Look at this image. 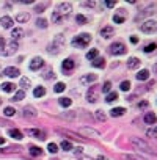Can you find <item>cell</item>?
<instances>
[{
  "instance_id": "obj_1",
  "label": "cell",
  "mask_w": 157,
  "mask_h": 160,
  "mask_svg": "<svg viewBox=\"0 0 157 160\" xmlns=\"http://www.w3.org/2000/svg\"><path fill=\"white\" fill-rule=\"evenodd\" d=\"M90 41H91V36H90L88 33H82V35L72 38L71 44H72L75 49H85V47H88Z\"/></svg>"
},
{
  "instance_id": "obj_2",
  "label": "cell",
  "mask_w": 157,
  "mask_h": 160,
  "mask_svg": "<svg viewBox=\"0 0 157 160\" xmlns=\"http://www.w3.org/2000/svg\"><path fill=\"white\" fill-rule=\"evenodd\" d=\"M63 44H64V38H63V35H57L55 39H53V42L47 47V52H49V53H58V52L61 50Z\"/></svg>"
},
{
  "instance_id": "obj_3",
  "label": "cell",
  "mask_w": 157,
  "mask_h": 160,
  "mask_svg": "<svg viewBox=\"0 0 157 160\" xmlns=\"http://www.w3.org/2000/svg\"><path fill=\"white\" fill-rule=\"evenodd\" d=\"M130 143H132V146L135 148V149H140V151H143V152H152V148L146 143V141H143L141 138H137V137H132L130 138Z\"/></svg>"
},
{
  "instance_id": "obj_4",
  "label": "cell",
  "mask_w": 157,
  "mask_h": 160,
  "mask_svg": "<svg viewBox=\"0 0 157 160\" xmlns=\"http://www.w3.org/2000/svg\"><path fill=\"white\" fill-rule=\"evenodd\" d=\"M71 11H72V5L69 3V2H63V3H60L58 7H57V10H55V13L63 19L64 16H68V14H71Z\"/></svg>"
},
{
  "instance_id": "obj_5",
  "label": "cell",
  "mask_w": 157,
  "mask_h": 160,
  "mask_svg": "<svg viewBox=\"0 0 157 160\" xmlns=\"http://www.w3.org/2000/svg\"><path fill=\"white\" fill-rule=\"evenodd\" d=\"M141 32L146 33V35H151V33H155L157 32V21H146L140 25Z\"/></svg>"
},
{
  "instance_id": "obj_6",
  "label": "cell",
  "mask_w": 157,
  "mask_h": 160,
  "mask_svg": "<svg viewBox=\"0 0 157 160\" xmlns=\"http://www.w3.org/2000/svg\"><path fill=\"white\" fill-rule=\"evenodd\" d=\"M110 53H112V55H124V53H126V46H124L121 41L113 42V44L110 46Z\"/></svg>"
},
{
  "instance_id": "obj_7",
  "label": "cell",
  "mask_w": 157,
  "mask_h": 160,
  "mask_svg": "<svg viewBox=\"0 0 157 160\" xmlns=\"http://www.w3.org/2000/svg\"><path fill=\"white\" fill-rule=\"evenodd\" d=\"M18 47H19V44H18V41H10L8 44H5V50H3V55H13V53H16V50H18Z\"/></svg>"
},
{
  "instance_id": "obj_8",
  "label": "cell",
  "mask_w": 157,
  "mask_h": 160,
  "mask_svg": "<svg viewBox=\"0 0 157 160\" xmlns=\"http://www.w3.org/2000/svg\"><path fill=\"white\" fill-rule=\"evenodd\" d=\"M44 66V60L41 58V57H35L32 61H30V64H28V68L32 69V71H38V69H41Z\"/></svg>"
},
{
  "instance_id": "obj_9",
  "label": "cell",
  "mask_w": 157,
  "mask_h": 160,
  "mask_svg": "<svg viewBox=\"0 0 157 160\" xmlns=\"http://www.w3.org/2000/svg\"><path fill=\"white\" fill-rule=\"evenodd\" d=\"M74 68H75V63H74L72 58H66V60L61 63V69H63L64 72H71Z\"/></svg>"
},
{
  "instance_id": "obj_10",
  "label": "cell",
  "mask_w": 157,
  "mask_h": 160,
  "mask_svg": "<svg viewBox=\"0 0 157 160\" xmlns=\"http://www.w3.org/2000/svg\"><path fill=\"white\" fill-rule=\"evenodd\" d=\"M87 101L91 102V104H94V102L98 101V88H96V87H91V88L88 90V93H87Z\"/></svg>"
},
{
  "instance_id": "obj_11",
  "label": "cell",
  "mask_w": 157,
  "mask_h": 160,
  "mask_svg": "<svg viewBox=\"0 0 157 160\" xmlns=\"http://www.w3.org/2000/svg\"><path fill=\"white\" fill-rule=\"evenodd\" d=\"M22 115H24V118H36V110L32 107V105H27V107H24V110H22Z\"/></svg>"
},
{
  "instance_id": "obj_12",
  "label": "cell",
  "mask_w": 157,
  "mask_h": 160,
  "mask_svg": "<svg viewBox=\"0 0 157 160\" xmlns=\"http://www.w3.org/2000/svg\"><path fill=\"white\" fill-rule=\"evenodd\" d=\"M3 74H5L7 77H11V78H14V77H18L21 72H19V69H18V68H14V66H8V68H5Z\"/></svg>"
},
{
  "instance_id": "obj_13",
  "label": "cell",
  "mask_w": 157,
  "mask_h": 160,
  "mask_svg": "<svg viewBox=\"0 0 157 160\" xmlns=\"http://www.w3.org/2000/svg\"><path fill=\"white\" fill-rule=\"evenodd\" d=\"M27 133L32 135V137H35V138H38V140H46V133L43 130H39V129H28Z\"/></svg>"
},
{
  "instance_id": "obj_14",
  "label": "cell",
  "mask_w": 157,
  "mask_h": 160,
  "mask_svg": "<svg viewBox=\"0 0 157 160\" xmlns=\"http://www.w3.org/2000/svg\"><path fill=\"white\" fill-rule=\"evenodd\" d=\"M96 80H98V75H96V74H88V75H84V77L80 78V83L87 85V83H93V82H96Z\"/></svg>"
},
{
  "instance_id": "obj_15",
  "label": "cell",
  "mask_w": 157,
  "mask_h": 160,
  "mask_svg": "<svg viewBox=\"0 0 157 160\" xmlns=\"http://www.w3.org/2000/svg\"><path fill=\"white\" fill-rule=\"evenodd\" d=\"M113 33H115V30H113V27H104L102 30H101V36L104 38V39H109V38H112L113 36Z\"/></svg>"
},
{
  "instance_id": "obj_16",
  "label": "cell",
  "mask_w": 157,
  "mask_h": 160,
  "mask_svg": "<svg viewBox=\"0 0 157 160\" xmlns=\"http://www.w3.org/2000/svg\"><path fill=\"white\" fill-rule=\"evenodd\" d=\"M143 119H144V122H146V124H149V126H154V124L157 122V116H155L152 112H148V113L144 115V118H143Z\"/></svg>"
},
{
  "instance_id": "obj_17",
  "label": "cell",
  "mask_w": 157,
  "mask_h": 160,
  "mask_svg": "<svg viewBox=\"0 0 157 160\" xmlns=\"http://www.w3.org/2000/svg\"><path fill=\"white\" fill-rule=\"evenodd\" d=\"M22 36H24V30H22L21 27L11 30V38H13V41H18V39H21Z\"/></svg>"
},
{
  "instance_id": "obj_18",
  "label": "cell",
  "mask_w": 157,
  "mask_h": 160,
  "mask_svg": "<svg viewBox=\"0 0 157 160\" xmlns=\"http://www.w3.org/2000/svg\"><path fill=\"white\" fill-rule=\"evenodd\" d=\"M140 64H141V61H140L137 57H130L129 61H127V68H129V69H137Z\"/></svg>"
},
{
  "instance_id": "obj_19",
  "label": "cell",
  "mask_w": 157,
  "mask_h": 160,
  "mask_svg": "<svg viewBox=\"0 0 157 160\" xmlns=\"http://www.w3.org/2000/svg\"><path fill=\"white\" fill-rule=\"evenodd\" d=\"M0 25H2L3 28H11L13 27V19L10 16H3L2 19H0Z\"/></svg>"
},
{
  "instance_id": "obj_20",
  "label": "cell",
  "mask_w": 157,
  "mask_h": 160,
  "mask_svg": "<svg viewBox=\"0 0 157 160\" xmlns=\"http://www.w3.org/2000/svg\"><path fill=\"white\" fill-rule=\"evenodd\" d=\"M78 132L84 133V135H90V137L93 135L94 138H96V137H99V132H98V130H94V129H90V127H82Z\"/></svg>"
},
{
  "instance_id": "obj_21",
  "label": "cell",
  "mask_w": 157,
  "mask_h": 160,
  "mask_svg": "<svg viewBox=\"0 0 157 160\" xmlns=\"http://www.w3.org/2000/svg\"><path fill=\"white\" fill-rule=\"evenodd\" d=\"M126 113V108L124 107H116V108H112L110 110V116L116 118V116H123Z\"/></svg>"
},
{
  "instance_id": "obj_22",
  "label": "cell",
  "mask_w": 157,
  "mask_h": 160,
  "mask_svg": "<svg viewBox=\"0 0 157 160\" xmlns=\"http://www.w3.org/2000/svg\"><path fill=\"white\" fill-rule=\"evenodd\" d=\"M152 13H157V5H151V7H148L138 18H144V16H149V14H152Z\"/></svg>"
},
{
  "instance_id": "obj_23",
  "label": "cell",
  "mask_w": 157,
  "mask_h": 160,
  "mask_svg": "<svg viewBox=\"0 0 157 160\" xmlns=\"http://www.w3.org/2000/svg\"><path fill=\"white\" fill-rule=\"evenodd\" d=\"M2 90H3L5 93H13V91H16V85L11 83V82H5V83L2 85Z\"/></svg>"
},
{
  "instance_id": "obj_24",
  "label": "cell",
  "mask_w": 157,
  "mask_h": 160,
  "mask_svg": "<svg viewBox=\"0 0 157 160\" xmlns=\"http://www.w3.org/2000/svg\"><path fill=\"white\" fill-rule=\"evenodd\" d=\"M8 135L11 138H14V140H22V132L18 130V129H10L8 130Z\"/></svg>"
},
{
  "instance_id": "obj_25",
  "label": "cell",
  "mask_w": 157,
  "mask_h": 160,
  "mask_svg": "<svg viewBox=\"0 0 157 160\" xmlns=\"http://www.w3.org/2000/svg\"><path fill=\"white\" fill-rule=\"evenodd\" d=\"M149 78V71L148 69H141L138 74H137V80H140V82H143V80H148Z\"/></svg>"
},
{
  "instance_id": "obj_26",
  "label": "cell",
  "mask_w": 157,
  "mask_h": 160,
  "mask_svg": "<svg viewBox=\"0 0 157 160\" xmlns=\"http://www.w3.org/2000/svg\"><path fill=\"white\" fill-rule=\"evenodd\" d=\"M46 94V88L44 87H36L35 90H33V96L35 98H43Z\"/></svg>"
},
{
  "instance_id": "obj_27",
  "label": "cell",
  "mask_w": 157,
  "mask_h": 160,
  "mask_svg": "<svg viewBox=\"0 0 157 160\" xmlns=\"http://www.w3.org/2000/svg\"><path fill=\"white\" fill-rule=\"evenodd\" d=\"M28 19H30V14H28V13H21V14L16 16V21L21 22V24H22V22H28Z\"/></svg>"
},
{
  "instance_id": "obj_28",
  "label": "cell",
  "mask_w": 157,
  "mask_h": 160,
  "mask_svg": "<svg viewBox=\"0 0 157 160\" xmlns=\"http://www.w3.org/2000/svg\"><path fill=\"white\" fill-rule=\"evenodd\" d=\"M91 64H93L94 68H104V66H105V60L98 57L96 60H93V61H91Z\"/></svg>"
},
{
  "instance_id": "obj_29",
  "label": "cell",
  "mask_w": 157,
  "mask_h": 160,
  "mask_svg": "<svg viewBox=\"0 0 157 160\" xmlns=\"http://www.w3.org/2000/svg\"><path fill=\"white\" fill-rule=\"evenodd\" d=\"M47 7H49V2H43V3H38V5L35 7V11H36V13H43V11H44V10L47 8Z\"/></svg>"
},
{
  "instance_id": "obj_30",
  "label": "cell",
  "mask_w": 157,
  "mask_h": 160,
  "mask_svg": "<svg viewBox=\"0 0 157 160\" xmlns=\"http://www.w3.org/2000/svg\"><path fill=\"white\" fill-rule=\"evenodd\" d=\"M118 99V93L116 91H110L109 94H107V98H105V101L110 104V102H113V101H116Z\"/></svg>"
},
{
  "instance_id": "obj_31",
  "label": "cell",
  "mask_w": 157,
  "mask_h": 160,
  "mask_svg": "<svg viewBox=\"0 0 157 160\" xmlns=\"http://www.w3.org/2000/svg\"><path fill=\"white\" fill-rule=\"evenodd\" d=\"M30 154H32L33 157H38V155L43 154V151H41V148H38V146H30Z\"/></svg>"
},
{
  "instance_id": "obj_32",
  "label": "cell",
  "mask_w": 157,
  "mask_h": 160,
  "mask_svg": "<svg viewBox=\"0 0 157 160\" xmlns=\"http://www.w3.org/2000/svg\"><path fill=\"white\" fill-rule=\"evenodd\" d=\"M98 53H99V52H98V49H91V50L87 53V58L93 61V60H96V58H98Z\"/></svg>"
},
{
  "instance_id": "obj_33",
  "label": "cell",
  "mask_w": 157,
  "mask_h": 160,
  "mask_svg": "<svg viewBox=\"0 0 157 160\" xmlns=\"http://www.w3.org/2000/svg\"><path fill=\"white\" fill-rule=\"evenodd\" d=\"M64 90H66V85H64L63 82H58V83L53 87V91H55V93H63Z\"/></svg>"
},
{
  "instance_id": "obj_34",
  "label": "cell",
  "mask_w": 157,
  "mask_h": 160,
  "mask_svg": "<svg viewBox=\"0 0 157 160\" xmlns=\"http://www.w3.org/2000/svg\"><path fill=\"white\" fill-rule=\"evenodd\" d=\"M25 98V91L24 90H19V91H16V94H14V98H13V101H22Z\"/></svg>"
},
{
  "instance_id": "obj_35",
  "label": "cell",
  "mask_w": 157,
  "mask_h": 160,
  "mask_svg": "<svg viewBox=\"0 0 157 160\" xmlns=\"http://www.w3.org/2000/svg\"><path fill=\"white\" fill-rule=\"evenodd\" d=\"M130 82L129 80H124V82H121V85H119V88H121V91H129L130 90Z\"/></svg>"
},
{
  "instance_id": "obj_36",
  "label": "cell",
  "mask_w": 157,
  "mask_h": 160,
  "mask_svg": "<svg viewBox=\"0 0 157 160\" xmlns=\"http://www.w3.org/2000/svg\"><path fill=\"white\" fill-rule=\"evenodd\" d=\"M155 49H157V44H155V42H151V44H148L143 50H144L146 53H151V52H154Z\"/></svg>"
},
{
  "instance_id": "obj_37",
  "label": "cell",
  "mask_w": 157,
  "mask_h": 160,
  "mask_svg": "<svg viewBox=\"0 0 157 160\" xmlns=\"http://www.w3.org/2000/svg\"><path fill=\"white\" fill-rule=\"evenodd\" d=\"M21 87H22L24 90L30 87V78H28V77H22V78H21Z\"/></svg>"
},
{
  "instance_id": "obj_38",
  "label": "cell",
  "mask_w": 157,
  "mask_h": 160,
  "mask_svg": "<svg viewBox=\"0 0 157 160\" xmlns=\"http://www.w3.org/2000/svg\"><path fill=\"white\" fill-rule=\"evenodd\" d=\"M110 90H112V82H109V80H107V82H104V85H102V91L105 94H109Z\"/></svg>"
},
{
  "instance_id": "obj_39",
  "label": "cell",
  "mask_w": 157,
  "mask_h": 160,
  "mask_svg": "<svg viewBox=\"0 0 157 160\" xmlns=\"http://www.w3.org/2000/svg\"><path fill=\"white\" fill-rule=\"evenodd\" d=\"M71 104H72V101H71L69 98H61V99H60V105H61V107H69Z\"/></svg>"
},
{
  "instance_id": "obj_40",
  "label": "cell",
  "mask_w": 157,
  "mask_h": 160,
  "mask_svg": "<svg viewBox=\"0 0 157 160\" xmlns=\"http://www.w3.org/2000/svg\"><path fill=\"white\" fill-rule=\"evenodd\" d=\"M75 21H77V24H80V25L87 24V18H85L84 14H77V16H75Z\"/></svg>"
},
{
  "instance_id": "obj_41",
  "label": "cell",
  "mask_w": 157,
  "mask_h": 160,
  "mask_svg": "<svg viewBox=\"0 0 157 160\" xmlns=\"http://www.w3.org/2000/svg\"><path fill=\"white\" fill-rule=\"evenodd\" d=\"M61 149L63 151H71L72 149V144H71V141H61Z\"/></svg>"
},
{
  "instance_id": "obj_42",
  "label": "cell",
  "mask_w": 157,
  "mask_h": 160,
  "mask_svg": "<svg viewBox=\"0 0 157 160\" xmlns=\"http://www.w3.org/2000/svg\"><path fill=\"white\" fill-rule=\"evenodd\" d=\"M36 27H39V28H47V21H46V19H38V21H36Z\"/></svg>"
},
{
  "instance_id": "obj_43",
  "label": "cell",
  "mask_w": 157,
  "mask_h": 160,
  "mask_svg": "<svg viewBox=\"0 0 157 160\" xmlns=\"http://www.w3.org/2000/svg\"><path fill=\"white\" fill-rule=\"evenodd\" d=\"M14 113H16V110H14L13 107H7V108L3 110V115H5V116H13Z\"/></svg>"
},
{
  "instance_id": "obj_44",
  "label": "cell",
  "mask_w": 157,
  "mask_h": 160,
  "mask_svg": "<svg viewBox=\"0 0 157 160\" xmlns=\"http://www.w3.org/2000/svg\"><path fill=\"white\" fill-rule=\"evenodd\" d=\"M47 149H49V152H50V154H55V152L58 151V146H57L55 143H49V146H47Z\"/></svg>"
},
{
  "instance_id": "obj_45",
  "label": "cell",
  "mask_w": 157,
  "mask_h": 160,
  "mask_svg": "<svg viewBox=\"0 0 157 160\" xmlns=\"http://www.w3.org/2000/svg\"><path fill=\"white\" fill-rule=\"evenodd\" d=\"M96 118H98L99 121H105V119H107V116H105V113H102V110H98V112H96Z\"/></svg>"
},
{
  "instance_id": "obj_46",
  "label": "cell",
  "mask_w": 157,
  "mask_h": 160,
  "mask_svg": "<svg viewBox=\"0 0 157 160\" xmlns=\"http://www.w3.org/2000/svg\"><path fill=\"white\" fill-rule=\"evenodd\" d=\"M5 44H7V41H5L3 38H0V55H3V50H5Z\"/></svg>"
},
{
  "instance_id": "obj_47",
  "label": "cell",
  "mask_w": 157,
  "mask_h": 160,
  "mask_svg": "<svg viewBox=\"0 0 157 160\" xmlns=\"http://www.w3.org/2000/svg\"><path fill=\"white\" fill-rule=\"evenodd\" d=\"M113 22H116V24H123V22H124V18H123V16L115 14V16H113Z\"/></svg>"
},
{
  "instance_id": "obj_48",
  "label": "cell",
  "mask_w": 157,
  "mask_h": 160,
  "mask_svg": "<svg viewBox=\"0 0 157 160\" xmlns=\"http://www.w3.org/2000/svg\"><path fill=\"white\" fill-rule=\"evenodd\" d=\"M44 78H52L53 77V72H52V69H47L46 72H44V75H43Z\"/></svg>"
},
{
  "instance_id": "obj_49",
  "label": "cell",
  "mask_w": 157,
  "mask_h": 160,
  "mask_svg": "<svg viewBox=\"0 0 157 160\" xmlns=\"http://www.w3.org/2000/svg\"><path fill=\"white\" fill-rule=\"evenodd\" d=\"M148 105H149V104H148L146 101H141V102H138V105H137V107H138V108H146Z\"/></svg>"
},
{
  "instance_id": "obj_50",
  "label": "cell",
  "mask_w": 157,
  "mask_h": 160,
  "mask_svg": "<svg viewBox=\"0 0 157 160\" xmlns=\"http://www.w3.org/2000/svg\"><path fill=\"white\" fill-rule=\"evenodd\" d=\"M115 5H116L115 0H112V2H105V7H109V8H113Z\"/></svg>"
},
{
  "instance_id": "obj_51",
  "label": "cell",
  "mask_w": 157,
  "mask_h": 160,
  "mask_svg": "<svg viewBox=\"0 0 157 160\" xmlns=\"http://www.w3.org/2000/svg\"><path fill=\"white\" fill-rule=\"evenodd\" d=\"M148 135L152 137V138H155L157 137V130H148Z\"/></svg>"
},
{
  "instance_id": "obj_52",
  "label": "cell",
  "mask_w": 157,
  "mask_h": 160,
  "mask_svg": "<svg viewBox=\"0 0 157 160\" xmlns=\"http://www.w3.org/2000/svg\"><path fill=\"white\" fill-rule=\"evenodd\" d=\"M84 5H85V7H90V8H93L96 3H94V2H84Z\"/></svg>"
},
{
  "instance_id": "obj_53",
  "label": "cell",
  "mask_w": 157,
  "mask_h": 160,
  "mask_svg": "<svg viewBox=\"0 0 157 160\" xmlns=\"http://www.w3.org/2000/svg\"><path fill=\"white\" fill-rule=\"evenodd\" d=\"M130 42H132V44H137V42H138V38H137V36H130Z\"/></svg>"
},
{
  "instance_id": "obj_54",
  "label": "cell",
  "mask_w": 157,
  "mask_h": 160,
  "mask_svg": "<svg viewBox=\"0 0 157 160\" xmlns=\"http://www.w3.org/2000/svg\"><path fill=\"white\" fill-rule=\"evenodd\" d=\"M5 143V138H2V137H0V144H3Z\"/></svg>"
},
{
  "instance_id": "obj_55",
  "label": "cell",
  "mask_w": 157,
  "mask_h": 160,
  "mask_svg": "<svg viewBox=\"0 0 157 160\" xmlns=\"http://www.w3.org/2000/svg\"><path fill=\"white\" fill-rule=\"evenodd\" d=\"M99 160H107V158H105V157H102V155H101V157H99Z\"/></svg>"
},
{
  "instance_id": "obj_56",
  "label": "cell",
  "mask_w": 157,
  "mask_h": 160,
  "mask_svg": "<svg viewBox=\"0 0 157 160\" xmlns=\"http://www.w3.org/2000/svg\"><path fill=\"white\" fill-rule=\"evenodd\" d=\"M154 71H155V72H157V64H154Z\"/></svg>"
}]
</instances>
